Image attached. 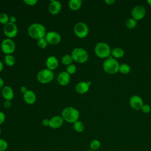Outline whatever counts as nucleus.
<instances>
[{
    "label": "nucleus",
    "instance_id": "obj_1",
    "mask_svg": "<svg viewBox=\"0 0 151 151\" xmlns=\"http://www.w3.org/2000/svg\"><path fill=\"white\" fill-rule=\"evenodd\" d=\"M27 32L31 38L37 40L45 38L47 34L45 26L42 24L37 22L30 25L28 28Z\"/></svg>",
    "mask_w": 151,
    "mask_h": 151
},
{
    "label": "nucleus",
    "instance_id": "obj_2",
    "mask_svg": "<svg viewBox=\"0 0 151 151\" xmlns=\"http://www.w3.org/2000/svg\"><path fill=\"white\" fill-rule=\"evenodd\" d=\"M61 117L67 123H74L78 120L80 117L79 111L73 107H67L61 112Z\"/></svg>",
    "mask_w": 151,
    "mask_h": 151
},
{
    "label": "nucleus",
    "instance_id": "obj_3",
    "mask_svg": "<svg viewBox=\"0 0 151 151\" xmlns=\"http://www.w3.org/2000/svg\"><path fill=\"white\" fill-rule=\"evenodd\" d=\"M120 64L116 58L112 56L105 59L103 63V68L104 71L109 74H114L119 71Z\"/></svg>",
    "mask_w": 151,
    "mask_h": 151
},
{
    "label": "nucleus",
    "instance_id": "obj_4",
    "mask_svg": "<svg viewBox=\"0 0 151 151\" xmlns=\"http://www.w3.org/2000/svg\"><path fill=\"white\" fill-rule=\"evenodd\" d=\"M111 48L108 44L104 42H98L94 47V52L100 58H107L111 56Z\"/></svg>",
    "mask_w": 151,
    "mask_h": 151
},
{
    "label": "nucleus",
    "instance_id": "obj_5",
    "mask_svg": "<svg viewBox=\"0 0 151 151\" xmlns=\"http://www.w3.org/2000/svg\"><path fill=\"white\" fill-rule=\"evenodd\" d=\"M71 55L73 61L78 63H84L88 59V53L84 48L81 47H76L73 49Z\"/></svg>",
    "mask_w": 151,
    "mask_h": 151
},
{
    "label": "nucleus",
    "instance_id": "obj_6",
    "mask_svg": "<svg viewBox=\"0 0 151 151\" xmlns=\"http://www.w3.org/2000/svg\"><path fill=\"white\" fill-rule=\"evenodd\" d=\"M37 80L42 84H47L50 83L54 78V73L52 71L44 68L40 70L37 75Z\"/></svg>",
    "mask_w": 151,
    "mask_h": 151
},
{
    "label": "nucleus",
    "instance_id": "obj_7",
    "mask_svg": "<svg viewBox=\"0 0 151 151\" xmlns=\"http://www.w3.org/2000/svg\"><path fill=\"white\" fill-rule=\"evenodd\" d=\"M74 32L79 38H84L89 32V28L87 25L83 22L76 23L74 27Z\"/></svg>",
    "mask_w": 151,
    "mask_h": 151
},
{
    "label": "nucleus",
    "instance_id": "obj_8",
    "mask_svg": "<svg viewBox=\"0 0 151 151\" xmlns=\"http://www.w3.org/2000/svg\"><path fill=\"white\" fill-rule=\"evenodd\" d=\"M1 48L5 54L9 55L14 52L16 48V45L12 39L7 38L2 41Z\"/></svg>",
    "mask_w": 151,
    "mask_h": 151
},
{
    "label": "nucleus",
    "instance_id": "obj_9",
    "mask_svg": "<svg viewBox=\"0 0 151 151\" xmlns=\"http://www.w3.org/2000/svg\"><path fill=\"white\" fill-rule=\"evenodd\" d=\"M18 27L15 24L8 22L4 26L3 32L8 38L12 39L17 36L18 34Z\"/></svg>",
    "mask_w": 151,
    "mask_h": 151
},
{
    "label": "nucleus",
    "instance_id": "obj_10",
    "mask_svg": "<svg viewBox=\"0 0 151 151\" xmlns=\"http://www.w3.org/2000/svg\"><path fill=\"white\" fill-rule=\"evenodd\" d=\"M45 38L48 44L52 45L58 44L61 40L60 34L58 32L53 31L47 32Z\"/></svg>",
    "mask_w": 151,
    "mask_h": 151
},
{
    "label": "nucleus",
    "instance_id": "obj_11",
    "mask_svg": "<svg viewBox=\"0 0 151 151\" xmlns=\"http://www.w3.org/2000/svg\"><path fill=\"white\" fill-rule=\"evenodd\" d=\"M146 11L144 6L142 5L135 6L131 11V15L136 21L142 19L146 15Z\"/></svg>",
    "mask_w": 151,
    "mask_h": 151
},
{
    "label": "nucleus",
    "instance_id": "obj_12",
    "mask_svg": "<svg viewBox=\"0 0 151 151\" xmlns=\"http://www.w3.org/2000/svg\"><path fill=\"white\" fill-rule=\"evenodd\" d=\"M130 107L135 110H139L143 106V101L141 97L137 95L132 96L129 99Z\"/></svg>",
    "mask_w": 151,
    "mask_h": 151
},
{
    "label": "nucleus",
    "instance_id": "obj_13",
    "mask_svg": "<svg viewBox=\"0 0 151 151\" xmlns=\"http://www.w3.org/2000/svg\"><path fill=\"white\" fill-rule=\"evenodd\" d=\"M64 121L61 116H54L50 119L49 127L52 129H58L63 126Z\"/></svg>",
    "mask_w": 151,
    "mask_h": 151
},
{
    "label": "nucleus",
    "instance_id": "obj_14",
    "mask_svg": "<svg viewBox=\"0 0 151 151\" xmlns=\"http://www.w3.org/2000/svg\"><path fill=\"white\" fill-rule=\"evenodd\" d=\"M62 5L61 2L56 0L51 1L48 5V11L52 15H57L59 14Z\"/></svg>",
    "mask_w": 151,
    "mask_h": 151
},
{
    "label": "nucleus",
    "instance_id": "obj_15",
    "mask_svg": "<svg viewBox=\"0 0 151 151\" xmlns=\"http://www.w3.org/2000/svg\"><path fill=\"white\" fill-rule=\"evenodd\" d=\"M1 95L5 100L11 101L14 97V92L12 87L5 86L1 89Z\"/></svg>",
    "mask_w": 151,
    "mask_h": 151
},
{
    "label": "nucleus",
    "instance_id": "obj_16",
    "mask_svg": "<svg viewBox=\"0 0 151 151\" xmlns=\"http://www.w3.org/2000/svg\"><path fill=\"white\" fill-rule=\"evenodd\" d=\"M59 64V61L58 59L54 55L49 56L46 61H45V65L47 67V68L53 71L55 70Z\"/></svg>",
    "mask_w": 151,
    "mask_h": 151
},
{
    "label": "nucleus",
    "instance_id": "obj_17",
    "mask_svg": "<svg viewBox=\"0 0 151 151\" xmlns=\"http://www.w3.org/2000/svg\"><path fill=\"white\" fill-rule=\"evenodd\" d=\"M23 99L28 104H33L36 101L37 96L32 90H28L26 93L23 94Z\"/></svg>",
    "mask_w": 151,
    "mask_h": 151
},
{
    "label": "nucleus",
    "instance_id": "obj_18",
    "mask_svg": "<svg viewBox=\"0 0 151 151\" xmlns=\"http://www.w3.org/2000/svg\"><path fill=\"white\" fill-rule=\"evenodd\" d=\"M70 75L69 74H68L66 71H62L58 75L57 80L60 85L65 86L70 83Z\"/></svg>",
    "mask_w": 151,
    "mask_h": 151
},
{
    "label": "nucleus",
    "instance_id": "obj_19",
    "mask_svg": "<svg viewBox=\"0 0 151 151\" xmlns=\"http://www.w3.org/2000/svg\"><path fill=\"white\" fill-rule=\"evenodd\" d=\"M90 88V86L87 84V81H80L78 83L76 87L75 90L77 93L80 94H83L86 93Z\"/></svg>",
    "mask_w": 151,
    "mask_h": 151
},
{
    "label": "nucleus",
    "instance_id": "obj_20",
    "mask_svg": "<svg viewBox=\"0 0 151 151\" xmlns=\"http://www.w3.org/2000/svg\"><path fill=\"white\" fill-rule=\"evenodd\" d=\"M68 4L71 10L76 11L81 8L82 5V1L81 0H70Z\"/></svg>",
    "mask_w": 151,
    "mask_h": 151
},
{
    "label": "nucleus",
    "instance_id": "obj_21",
    "mask_svg": "<svg viewBox=\"0 0 151 151\" xmlns=\"http://www.w3.org/2000/svg\"><path fill=\"white\" fill-rule=\"evenodd\" d=\"M111 55L114 58H120L124 55V51L121 47H115L111 50Z\"/></svg>",
    "mask_w": 151,
    "mask_h": 151
},
{
    "label": "nucleus",
    "instance_id": "obj_22",
    "mask_svg": "<svg viewBox=\"0 0 151 151\" xmlns=\"http://www.w3.org/2000/svg\"><path fill=\"white\" fill-rule=\"evenodd\" d=\"M4 62L6 65L9 67H12L15 64L16 60L14 56H13L12 54L5 55L4 57Z\"/></svg>",
    "mask_w": 151,
    "mask_h": 151
},
{
    "label": "nucleus",
    "instance_id": "obj_23",
    "mask_svg": "<svg viewBox=\"0 0 151 151\" xmlns=\"http://www.w3.org/2000/svg\"><path fill=\"white\" fill-rule=\"evenodd\" d=\"M84 123L80 120H77L73 123V129L77 133L83 132L84 130Z\"/></svg>",
    "mask_w": 151,
    "mask_h": 151
},
{
    "label": "nucleus",
    "instance_id": "obj_24",
    "mask_svg": "<svg viewBox=\"0 0 151 151\" xmlns=\"http://www.w3.org/2000/svg\"><path fill=\"white\" fill-rule=\"evenodd\" d=\"M73 61V60L71 54H65L61 58L62 64L67 66L71 64Z\"/></svg>",
    "mask_w": 151,
    "mask_h": 151
},
{
    "label": "nucleus",
    "instance_id": "obj_25",
    "mask_svg": "<svg viewBox=\"0 0 151 151\" xmlns=\"http://www.w3.org/2000/svg\"><path fill=\"white\" fill-rule=\"evenodd\" d=\"M131 70V68L130 65L127 64L123 63L120 65L119 68V71L123 74H128Z\"/></svg>",
    "mask_w": 151,
    "mask_h": 151
},
{
    "label": "nucleus",
    "instance_id": "obj_26",
    "mask_svg": "<svg viewBox=\"0 0 151 151\" xmlns=\"http://www.w3.org/2000/svg\"><path fill=\"white\" fill-rule=\"evenodd\" d=\"M90 149L96 151L100 149L101 146V142L97 139H93L90 143Z\"/></svg>",
    "mask_w": 151,
    "mask_h": 151
},
{
    "label": "nucleus",
    "instance_id": "obj_27",
    "mask_svg": "<svg viewBox=\"0 0 151 151\" xmlns=\"http://www.w3.org/2000/svg\"><path fill=\"white\" fill-rule=\"evenodd\" d=\"M126 27L129 29H133L137 25V21H136L133 18H130L127 19L125 22Z\"/></svg>",
    "mask_w": 151,
    "mask_h": 151
},
{
    "label": "nucleus",
    "instance_id": "obj_28",
    "mask_svg": "<svg viewBox=\"0 0 151 151\" xmlns=\"http://www.w3.org/2000/svg\"><path fill=\"white\" fill-rule=\"evenodd\" d=\"M9 17H8L7 14L5 12H2L0 14V23L1 24H3L5 25V24L9 22Z\"/></svg>",
    "mask_w": 151,
    "mask_h": 151
},
{
    "label": "nucleus",
    "instance_id": "obj_29",
    "mask_svg": "<svg viewBox=\"0 0 151 151\" xmlns=\"http://www.w3.org/2000/svg\"><path fill=\"white\" fill-rule=\"evenodd\" d=\"M48 42H47L45 38L40 39L38 40H37V45L41 49H45L47 45H48Z\"/></svg>",
    "mask_w": 151,
    "mask_h": 151
},
{
    "label": "nucleus",
    "instance_id": "obj_30",
    "mask_svg": "<svg viewBox=\"0 0 151 151\" xmlns=\"http://www.w3.org/2000/svg\"><path fill=\"white\" fill-rule=\"evenodd\" d=\"M76 70H77V67L76 65L74 64H71L67 66L65 71L70 75H71V74H74L76 72Z\"/></svg>",
    "mask_w": 151,
    "mask_h": 151
},
{
    "label": "nucleus",
    "instance_id": "obj_31",
    "mask_svg": "<svg viewBox=\"0 0 151 151\" xmlns=\"http://www.w3.org/2000/svg\"><path fill=\"white\" fill-rule=\"evenodd\" d=\"M8 147V143L6 140L0 139V151H5Z\"/></svg>",
    "mask_w": 151,
    "mask_h": 151
},
{
    "label": "nucleus",
    "instance_id": "obj_32",
    "mask_svg": "<svg viewBox=\"0 0 151 151\" xmlns=\"http://www.w3.org/2000/svg\"><path fill=\"white\" fill-rule=\"evenodd\" d=\"M141 110H142V111L144 113L147 114V113H149L151 111V107L149 104H143Z\"/></svg>",
    "mask_w": 151,
    "mask_h": 151
},
{
    "label": "nucleus",
    "instance_id": "obj_33",
    "mask_svg": "<svg viewBox=\"0 0 151 151\" xmlns=\"http://www.w3.org/2000/svg\"><path fill=\"white\" fill-rule=\"evenodd\" d=\"M23 2L28 6H34L37 4L38 1L37 0H24Z\"/></svg>",
    "mask_w": 151,
    "mask_h": 151
},
{
    "label": "nucleus",
    "instance_id": "obj_34",
    "mask_svg": "<svg viewBox=\"0 0 151 151\" xmlns=\"http://www.w3.org/2000/svg\"><path fill=\"white\" fill-rule=\"evenodd\" d=\"M5 120V115L4 112L0 111V125L4 123Z\"/></svg>",
    "mask_w": 151,
    "mask_h": 151
},
{
    "label": "nucleus",
    "instance_id": "obj_35",
    "mask_svg": "<svg viewBox=\"0 0 151 151\" xmlns=\"http://www.w3.org/2000/svg\"><path fill=\"white\" fill-rule=\"evenodd\" d=\"M4 106L5 108H6V109H8V108L11 107V101H9V100H5V101L4 103Z\"/></svg>",
    "mask_w": 151,
    "mask_h": 151
},
{
    "label": "nucleus",
    "instance_id": "obj_36",
    "mask_svg": "<svg viewBox=\"0 0 151 151\" xmlns=\"http://www.w3.org/2000/svg\"><path fill=\"white\" fill-rule=\"evenodd\" d=\"M42 124L44 126H49L50 124V119H44L42 121Z\"/></svg>",
    "mask_w": 151,
    "mask_h": 151
},
{
    "label": "nucleus",
    "instance_id": "obj_37",
    "mask_svg": "<svg viewBox=\"0 0 151 151\" xmlns=\"http://www.w3.org/2000/svg\"><path fill=\"white\" fill-rule=\"evenodd\" d=\"M9 22L13 23V24H15V22H17V18L15 16H11L9 17Z\"/></svg>",
    "mask_w": 151,
    "mask_h": 151
},
{
    "label": "nucleus",
    "instance_id": "obj_38",
    "mask_svg": "<svg viewBox=\"0 0 151 151\" xmlns=\"http://www.w3.org/2000/svg\"><path fill=\"white\" fill-rule=\"evenodd\" d=\"M105 3L107 4V5H113L115 3L116 1L115 0H105L104 1Z\"/></svg>",
    "mask_w": 151,
    "mask_h": 151
},
{
    "label": "nucleus",
    "instance_id": "obj_39",
    "mask_svg": "<svg viewBox=\"0 0 151 151\" xmlns=\"http://www.w3.org/2000/svg\"><path fill=\"white\" fill-rule=\"evenodd\" d=\"M27 90H28V89H27V87L25 86H21V88H20V91H21V92L23 94H24L25 93H26V92L27 91Z\"/></svg>",
    "mask_w": 151,
    "mask_h": 151
},
{
    "label": "nucleus",
    "instance_id": "obj_40",
    "mask_svg": "<svg viewBox=\"0 0 151 151\" xmlns=\"http://www.w3.org/2000/svg\"><path fill=\"white\" fill-rule=\"evenodd\" d=\"M4 80L0 77V89H2L4 87Z\"/></svg>",
    "mask_w": 151,
    "mask_h": 151
},
{
    "label": "nucleus",
    "instance_id": "obj_41",
    "mask_svg": "<svg viewBox=\"0 0 151 151\" xmlns=\"http://www.w3.org/2000/svg\"><path fill=\"white\" fill-rule=\"evenodd\" d=\"M4 69V64L2 61L0 60V73Z\"/></svg>",
    "mask_w": 151,
    "mask_h": 151
},
{
    "label": "nucleus",
    "instance_id": "obj_42",
    "mask_svg": "<svg viewBox=\"0 0 151 151\" xmlns=\"http://www.w3.org/2000/svg\"><path fill=\"white\" fill-rule=\"evenodd\" d=\"M147 2L148 3V4H149V5L151 6V0H147Z\"/></svg>",
    "mask_w": 151,
    "mask_h": 151
},
{
    "label": "nucleus",
    "instance_id": "obj_43",
    "mask_svg": "<svg viewBox=\"0 0 151 151\" xmlns=\"http://www.w3.org/2000/svg\"><path fill=\"white\" fill-rule=\"evenodd\" d=\"M87 84H88V86L90 87V86L91 85V81H87Z\"/></svg>",
    "mask_w": 151,
    "mask_h": 151
},
{
    "label": "nucleus",
    "instance_id": "obj_44",
    "mask_svg": "<svg viewBox=\"0 0 151 151\" xmlns=\"http://www.w3.org/2000/svg\"><path fill=\"white\" fill-rule=\"evenodd\" d=\"M1 129L0 127V134H1Z\"/></svg>",
    "mask_w": 151,
    "mask_h": 151
},
{
    "label": "nucleus",
    "instance_id": "obj_45",
    "mask_svg": "<svg viewBox=\"0 0 151 151\" xmlns=\"http://www.w3.org/2000/svg\"><path fill=\"white\" fill-rule=\"evenodd\" d=\"M87 151H93V150H90V149H89V150H87Z\"/></svg>",
    "mask_w": 151,
    "mask_h": 151
}]
</instances>
